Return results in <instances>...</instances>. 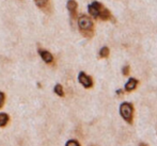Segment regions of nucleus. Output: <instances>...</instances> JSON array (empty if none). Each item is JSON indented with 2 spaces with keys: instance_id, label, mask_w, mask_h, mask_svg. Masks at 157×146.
Segmentation results:
<instances>
[{
  "instance_id": "obj_14",
  "label": "nucleus",
  "mask_w": 157,
  "mask_h": 146,
  "mask_svg": "<svg viewBox=\"0 0 157 146\" xmlns=\"http://www.w3.org/2000/svg\"><path fill=\"white\" fill-rule=\"evenodd\" d=\"M4 100H6V94H4L3 92H1V91H0V109L3 107Z\"/></svg>"
},
{
  "instance_id": "obj_10",
  "label": "nucleus",
  "mask_w": 157,
  "mask_h": 146,
  "mask_svg": "<svg viewBox=\"0 0 157 146\" xmlns=\"http://www.w3.org/2000/svg\"><path fill=\"white\" fill-rule=\"evenodd\" d=\"M9 115L6 113H3V112H1L0 113V127H6V124L9 123Z\"/></svg>"
},
{
  "instance_id": "obj_9",
  "label": "nucleus",
  "mask_w": 157,
  "mask_h": 146,
  "mask_svg": "<svg viewBox=\"0 0 157 146\" xmlns=\"http://www.w3.org/2000/svg\"><path fill=\"white\" fill-rule=\"evenodd\" d=\"M109 54H110V49L107 47V46H104V47H101V49H99V52H98L99 58L106 59L109 57Z\"/></svg>"
},
{
  "instance_id": "obj_15",
  "label": "nucleus",
  "mask_w": 157,
  "mask_h": 146,
  "mask_svg": "<svg viewBox=\"0 0 157 146\" xmlns=\"http://www.w3.org/2000/svg\"><path fill=\"white\" fill-rule=\"evenodd\" d=\"M117 95L118 96H122L123 94H124V90H122V88H119V90H117Z\"/></svg>"
},
{
  "instance_id": "obj_2",
  "label": "nucleus",
  "mask_w": 157,
  "mask_h": 146,
  "mask_svg": "<svg viewBox=\"0 0 157 146\" xmlns=\"http://www.w3.org/2000/svg\"><path fill=\"white\" fill-rule=\"evenodd\" d=\"M78 29L80 33L87 39H91L94 35V23L92 21V17L89 15L81 14L77 18Z\"/></svg>"
},
{
  "instance_id": "obj_7",
  "label": "nucleus",
  "mask_w": 157,
  "mask_h": 146,
  "mask_svg": "<svg viewBox=\"0 0 157 146\" xmlns=\"http://www.w3.org/2000/svg\"><path fill=\"white\" fill-rule=\"evenodd\" d=\"M37 51H39V54L41 56V58L43 59V61L45 62V63L52 64V62H54V56H52L49 51H47V50H44V49H41V48H40Z\"/></svg>"
},
{
  "instance_id": "obj_12",
  "label": "nucleus",
  "mask_w": 157,
  "mask_h": 146,
  "mask_svg": "<svg viewBox=\"0 0 157 146\" xmlns=\"http://www.w3.org/2000/svg\"><path fill=\"white\" fill-rule=\"evenodd\" d=\"M130 73V66L129 65H124L122 67V75L123 76H128Z\"/></svg>"
},
{
  "instance_id": "obj_16",
  "label": "nucleus",
  "mask_w": 157,
  "mask_h": 146,
  "mask_svg": "<svg viewBox=\"0 0 157 146\" xmlns=\"http://www.w3.org/2000/svg\"><path fill=\"white\" fill-rule=\"evenodd\" d=\"M138 146H149V145H147V144H145V143H140V144H139Z\"/></svg>"
},
{
  "instance_id": "obj_1",
  "label": "nucleus",
  "mask_w": 157,
  "mask_h": 146,
  "mask_svg": "<svg viewBox=\"0 0 157 146\" xmlns=\"http://www.w3.org/2000/svg\"><path fill=\"white\" fill-rule=\"evenodd\" d=\"M88 12L94 19H101L103 21H112V14L103 3L99 1H93L88 6Z\"/></svg>"
},
{
  "instance_id": "obj_3",
  "label": "nucleus",
  "mask_w": 157,
  "mask_h": 146,
  "mask_svg": "<svg viewBox=\"0 0 157 146\" xmlns=\"http://www.w3.org/2000/svg\"><path fill=\"white\" fill-rule=\"evenodd\" d=\"M120 115L123 119L128 124V125H132L134 123V112L135 108L134 105L132 103H128V101H124L120 105Z\"/></svg>"
},
{
  "instance_id": "obj_6",
  "label": "nucleus",
  "mask_w": 157,
  "mask_h": 146,
  "mask_svg": "<svg viewBox=\"0 0 157 146\" xmlns=\"http://www.w3.org/2000/svg\"><path fill=\"white\" fill-rule=\"evenodd\" d=\"M139 85V81L137 80L136 78H134V77H130L129 79L127 80V82L125 83V87H124V91L125 92H132V91H135L137 88H138Z\"/></svg>"
},
{
  "instance_id": "obj_11",
  "label": "nucleus",
  "mask_w": 157,
  "mask_h": 146,
  "mask_svg": "<svg viewBox=\"0 0 157 146\" xmlns=\"http://www.w3.org/2000/svg\"><path fill=\"white\" fill-rule=\"evenodd\" d=\"M54 92L56 93L58 96H60V97H63L64 96V91H63V88H62V85L61 84H56L55 85V88H54Z\"/></svg>"
},
{
  "instance_id": "obj_4",
  "label": "nucleus",
  "mask_w": 157,
  "mask_h": 146,
  "mask_svg": "<svg viewBox=\"0 0 157 146\" xmlns=\"http://www.w3.org/2000/svg\"><path fill=\"white\" fill-rule=\"evenodd\" d=\"M78 81L85 88H91L94 84L92 77L87 75L85 72H80L78 74Z\"/></svg>"
},
{
  "instance_id": "obj_8",
  "label": "nucleus",
  "mask_w": 157,
  "mask_h": 146,
  "mask_svg": "<svg viewBox=\"0 0 157 146\" xmlns=\"http://www.w3.org/2000/svg\"><path fill=\"white\" fill-rule=\"evenodd\" d=\"M35 4L39 9L45 11V12H49L50 11V0H34Z\"/></svg>"
},
{
  "instance_id": "obj_5",
  "label": "nucleus",
  "mask_w": 157,
  "mask_h": 146,
  "mask_svg": "<svg viewBox=\"0 0 157 146\" xmlns=\"http://www.w3.org/2000/svg\"><path fill=\"white\" fill-rule=\"evenodd\" d=\"M66 8L71 15V18L75 19L77 17V8H78V3L75 0H68L66 3Z\"/></svg>"
},
{
  "instance_id": "obj_13",
  "label": "nucleus",
  "mask_w": 157,
  "mask_h": 146,
  "mask_svg": "<svg viewBox=\"0 0 157 146\" xmlns=\"http://www.w3.org/2000/svg\"><path fill=\"white\" fill-rule=\"evenodd\" d=\"M65 146H80V144L77 140H68Z\"/></svg>"
}]
</instances>
